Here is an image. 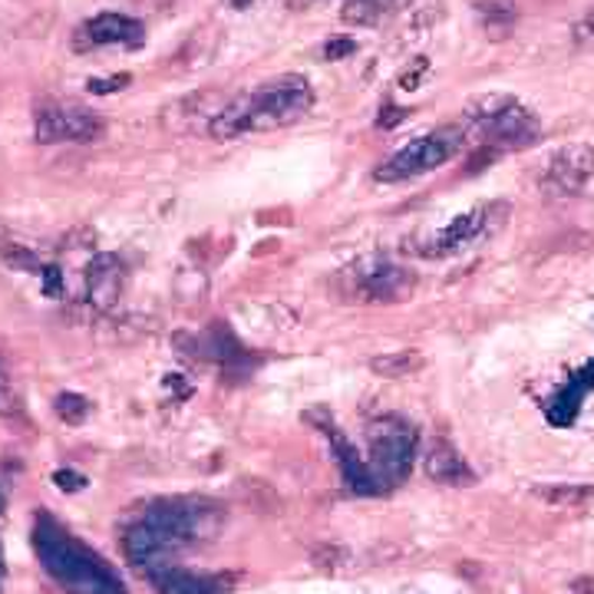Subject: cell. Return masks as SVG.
<instances>
[{"label":"cell","mask_w":594,"mask_h":594,"mask_svg":"<svg viewBox=\"0 0 594 594\" xmlns=\"http://www.w3.org/2000/svg\"><path fill=\"white\" fill-rule=\"evenodd\" d=\"M314 110V87L301 74H281L274 80L245 90L215 113L209 123V136L218 143L242 139L248 133H271L301 123Z\"/></svg>","instance_id":"6da1fadb"},{"label":"cell","mask_w":594,"mask_h":594,"mask_svg":"<svg viewBox=\"0 0 594 594\" xmlns=\"http://www.w3.org/2000/svg\"><path fill=\"white\" fill-rule=\"evenodd\" d=\"M462 130L469 139L482 143L489 153L525 149L541 136V120L531 107L508 93L475 97L462 110Z\"/></svg>","instance_id":"7a4b0ae2"},{"label":"cell","mask_w":594,"mask_h":594,"mask_svg":"<svg viewBox=\"0 0 594 594\" xmlns=\"http://www.w3.org/2000/svg\"><path fill=\"white\" fill-rule=\"evenodd\" d=\"M466 143H469V136H466L462 123L439 126V130H433V133L416 136V139H413L410 146H403L400 153H393V156L373 172V179L383 182V186H396V182L419 179V176H426V172L442 169L449 159H456Z\"/></svg>","instance_id":"3957f363"},{"label":"cell","mask_w":594,"mask_h":594,"mask_svg":"<svg viewBox=\"0 0 594 594\" xmlns=\"http://www.w3.org/2000/svg\"><path fill=\"white\" fill-rule=\"evenodd\" d=\"M508 202H489V205H475L462 215H456L449 225H442L439 232L429 235V242L419 248V255L426 258H449L459 255L466 248H475L489 238H495L502 232V225L508 222Z\"/></svg>","instance_id":"277c9868"},{"label":"cell","mask_w":594,"mask_h":594,"mask_svg":"<svg viewBox=\"0 0 594 594\" xmlns=\"http://www.w3.org/2000/svg\"><path fill=\"white\" fill-rule=\"evenodd\" d=\"M413 452H416V433L410 423H403L396 416L373 423L370 426V459H367L370 482H377V489L403 482L413 466Z\"/></svg>","instance_id":"5b68a950"},{"label":"cell","mask_w":594,"mask_h":594,"mask_svg":"<svg viewBox=\"0 0 594 594\" xmlns=\"http://www.w3.org/2000/svg\"><path fill=\"white\" fill-rule=\"evenodd\" d=\"M34 136L44 146H60V143L87 146L107 136V123L103 116H97L80 103H44L37 107L34 116Z\"/></svg>","instance_id":"8992f818"},{"label":"cell","mask_w":594,"mask_h":594,"mask_svg":"<svg viewBox=\"0 0 594 594\" xmlns=\"http://www.w3.org/2000/svg\"><path fill=\"white\" fill-rule=\"evenodd\" d=\"M541 189L554 199H594V146L571 143L548 156Z\"/></svg>","instance_id":"52a82bcc"},{"label":"cell","mask_w":594,"mask_h":594,"mask_svg":"<svg viewBox=\"0 0 594 594\" xmlns=\"http://www.w3.org/2000/svg\"><path fill=\"white\" fill-rule=\"evenodd\" d=\"M344 288L357 301H400L413 291V274L390 258L370 255L344 271Z\"/></svg>","instance_id":"ba28073f"},{"label":"cell","mask_w":594,"mask_h":594,"mask_svg":"<svg viewBox=\"0 0 594 594\" xmlns=\"http://www.w3.org/2000/svg\"><path fill=\"white\" fill-rule=\"evenodd\" d=\"M146 41V27L130 14H97L77 27L74 47L77 51H103V47H139Z\"/></svg>","instance_id":"9c48e42d"},{"label":"cell","mask_w":594,"mask_h":594,"mask_svg":"<svg viewBox=\"0 0 594 594\" xmlns=\"http://www.w3.org/2000/svg\"><path fill=\"white\" fill-rule=\"evenodd\" d=\"M159 594H228L232 581L222 574H195L182 568H156L149 571Z\"/></svg>","instance_id":"30bf717a"},{"label":"cell","mask_w":594,"mask_h":594,"mask_svg":"<svg viewBox=\"0 0 594 594\" xmlns=\"http://www.w3.org/2000/svg\"><path fill=\"white\" fill-rule=\"evenodd\" d=\"M426 475L439 485H472L475 472L469 469V462L456 452V446H449L446 439H436L426 452Z\"/></svg>","instance_id":"8fae6325"},{"label":"cell","mask_w":594,"mask_h":594,"mask_svg":"<svg viewBox=\"0 0 594 594\" xmlns=\"http://www.w3.org/2000/svg\"><path fill=\"white\" fill-rule=\"evenodd\" d=\"M123 261L116 255H100L90 268H87V298L97 307H110L120 291H123Z\"/></svg>","instance_id":"7c38bea8"},{"label":"cell","mask_w":594,"mask_h":594,"mask_svg":"<svg viewBox=\"0 0 594 594\" xmlns=\"http://www.w3.org/2000/svg\"><path fill=\"white\" fill-rule=\"evenodd\" d=\"M469 8H472L479 27L495 41L508 37L515 31V24H518V4H515V0H469Z\"/></svg>","instance_id":"4fadbf2b"},{"label":"cell","mask_w":594,"mask_h":594,"mask_svg":"<svg viewBox=\"0 0 594 594\" xmlns=\"http://www.w3.org/2000/svg\"><path fill=\"white\" fill-rule=\"evenodd\" d=\"M426 367V357L419 350H390V354H380L370 360V370L377 377H386V380H400V377H413Z\"/></svg>","instance_id":"5bb4252c"},{"label":"cell","mask_w":594,"mask_h":594,"mask_svg":"<svg viewBox=\"0 0 594 594\" xmlns=\"http://www.w3.org/2000/svg\"><path fill=\"white\" fill-rule=\"evenodd\" d=\"M393 8H396V0H344L340 21H344L347 27H373V24H380Z\"/></svg>","instance_id":"9a60e30c"},{"label":"cell","mask_w":594,"mask_h":594,"mask_svg":"<svg viewBox=\"0 0 594 594\" xmlns=\"http://www.w3.org/2000/svg\"><path fill=\"white\" fill-rule=\"evenodd\" d=\"M535 498H541L551 508H578L594 498V485H574V482L545 485V489H535Z\"/></svg>","instance_id":"2e32d148"},{"label":"cell","mask_w":594,"mask_h":594,"mask_svg":"<svg viewBox=\"0 0 594 594\" xmlns=\"http://www.w3.org/2000/svg\"><path fill=\"white\" fill-rule=\"evenodd\" d=\"M0 419L27 426V410L21 403V393L14 390V380H11V370L4 360H0Z\"/></svg>","instance_id":"e0dca14e"},{"label":"cell","mask_w":594,"mask_h":594,"mask_svg":"<svg viewBox=\"0 0 594 594\" xmlns=\"http://www.w3.org/2000/svg\"><path fill=\"white\" fill-rule=\"evenodd\" d=\"M54 406H57V416L67 419V423H83L87 413H90V403L83 396H77V393H60Z\"/></svg>","instance_id":"ac0fdd59"},{"label":"cell","mask_w":594,"mask_h":594,"mask_svg":"<svg viewBox=\"0 0 594 594\" xmlns=\"http://www.w3.org/2000/svg\"><path fill=\"white\" fill-rule=\"evenodd\" d=\"M347 551L340 548V545H321V548H314V554H311V561L321 568V571H337V568H344L347 564Z\"/></svg>","instance_id":"d6986e66"},{"label":"cell","mask_w":594,"mask_h":594,"mask_svg":"<svg viewBox=\"0 0 594 594\" xmlns=\"http://www.w3.org/2000/svg\"><path fill=\"white\" fill-rule=\"evenodd\" d=\"M571 44L581 51H594V11L571 24Z\"/></svg>","instance_id":"ffe728a7"},{"label":"cell","mask_w":594,"mask_h":594,"mask_svg":"<svg viewBox=\"0 0 594 594\" xmlns=\"http://www.w3.org/2000/svg\"><path fill=\"white\" fill-rule=\"evenodd\" d=\"M130 83V77L123 74V77H110V80H90L87 87H90V93H116V90H123Z\"/></svg>","instance_id":"44dd1931"},{"label":"cell","mask_w":594,"mask_h":594,"mask_svg":"<svg viewBox=\"0 0 594 594\" xmlns=\"http://www.w3.org/2000/svg\"><path fill=\"white\" fill-rule=\"evenodd\" d=\"M354 51H357L354 41H334V44L324 47V57H327V60H340V57H350Z\"/></svg>","instance_id":"7402d4cb"},{"label":"cell","mask_w":594,"mask_h":594,"mask_svg":"<svg viewBox=\"0 0 594 594\" xmlns=\"http://www.w3.org/2000/svg\"><path fill=\"white\" fill-rule=\"evenodd\" d=\"M419 74H426V60H419V64H416V74H406V77H403V90H416Z\"/></svg>","instance_id":"603a6c76"},{"label":"cell","mask_w":594,"mask_h":594,"mask_svg":"<svg viewBox=\"0 0 594 594\" xmlns=\"http://www.w3.org/2000/svg\"><path fill=\"white\" fill-rule=\"evenodd\" d=\"M386 113H390V116H380V126H396V123L403 120V110H396V107H390Z\"/></svg>","instance_id":"cb8c5ba5"},{"label":"cell","mask_w":594,"mask_h":594,"mask_svg":"<svg viewBox=\"0 0 594 594\" xmlns=\"http://www.w3.org/2000/svg\"><path fill=\"white\" fill-rule=\"evenodd\" d=\"M228 8H235V11H245V8H251V4H258V0H225Z\"/></svg>","instance_id":"d4e9b609"},{"label":"cell","mask_w":594,"mask_h":594,"mask_svg":"<svg viewBox=\"0 0 594 594\" xmlns=\"http://www.w3.org/2000/svg\"><path fill=\"white\" fill-rule=\"evenodd\" d=\"M4 505H8V502H4V492H0V512H4Z\"/></svg>","instance_id":"484cf974"}]
</instances>
